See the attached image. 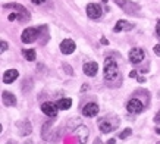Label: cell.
<instances>
[{
    "instance_id": "29",
    "label": "cell",
    "mask_w": 160,
    "mask_h": 144,
    "mask_svg": "<svg viewBox=\"0 0 160 144\" xmlns=\"http://www.w3.org/2000/svg\"><path fill=\"white\" fill-rule=\"evenodd\" d=\"M92 144H103V143H102V140H100V138H96Z\"/></svg>"
},
{
    "instance_id": "17",
    "label": "cell",
    "mask_w": 160,
    "mask_h": 144,
    "mask_svg": "<svg viewBox=\"0 0 160 144\" xmlns=\"http://www.w3.org/2000/svg\"><path fill=\"white\" fill-rule=\"evenodd\" d=\"M2 99H3V103H5L6 106H15L16 105V97H15L12 93L3 91L2 93Z\"/></svg>"
},
{
    "instance_id": "25",
    "label": "cell",
    "mask_w": 160,
    "mask_h": 144,
    "mask_svg": "<svg viewBox=\"0 0 160 144\" xmlns=\"http://www.w3.org/2000/svg\"><path fill=\"white\" fill-rule=\"evenodd\" d=\"M154 121H156V124H160V111L156 113V116H154Z\"/></svg>"
},
{
    "instance_id": "22",
    "label": "cell",
    "mask_w": 160,
    "mask_h": 144,
    "mask_svg": "<svg viewBox=\"0 0 160 144\" xmlns=\"http://www.w3.org/2000/svg\"><path fill=\"white\" fill-rule=\"evenodd\" d=\"M63 68H65V71H66V74H71V75H72V74H73V72H72V68H71V66H68L66 63L63 65Z\"/></svg>"
},
{
    "instance_id": "14",
    "label": "cell",
    "mask_w": 160,
    "mask_h": 144,
    "mask_svg": "<svg viewBox=\"0 0 160 144\" xmlns=\"http://www.w3.org/2000/svg\"><path fill=\"white\" fill-rule=\"evenodd\" d=\"M82 69H84V72H85L87 77H94L98 71V65L96 62H87L85 65H84Z\"/></svg>"
},
{
    "instance_id": "11",
    "label": "cell",
    "mask_w": 160,
    "mask_h": 144,
    "mask_svg": "<svg viewBox=\"0 0 160 144\" xmlns=\"http://www.w3.org/2000/svg\"><path fill=\"white\" fill-rule=\"evenodd\" d=\"M102 13H103V10L97 3H90L87 6V15L90 19H97V18L102 16Z\"/></svg>"
},
{
    "instance_id": "10",
    "label": "cell",
    "mask_w": 160,
    "mask_h": 144,
    "mask_svg": "<svg viewBox=\"0 0 160 144\" xmlns=\"http://www.w3.org/2000/svg\"><path fill=\"white\" fill-rule=\"evenodd\" d=\"M144 50L140 47H134L131 49V52H129V60H131L132 63H141L142 60H144Z\"/></svg>"
},
{
    "instance_id": "9",
    "label": "cell",
    "mask_w": 160,
    "mask_h": 144,
    "mask_svg": "<svg viewBox=\"0 0 160 144\" xmlns=\"http://www.w3.org/2000/svg\"><path fill=\"white\" fill-rule=\"evenodd\" d=\"M58 111H59V107L56 106V103L47 101V103H43V105H41V112H43L44 115L50 116V118H56V116H58Z\"/></svg>"
},
{
    "instance_id": "27",
    "label": "cell",
    "mask_w": 160,
    "mask_h": 144,
    "mask_svg": "<svg viewBox=\"0 0 160 144\" xmlns=\"http://www.w3.org/2000/svg\"><path fill=\"white\" fill-rule=\"evenodd\" d=\"M16 18H18V15L15 13V12H13V13H10V15H9V21H15Z\"/></svg>"
},
{
    "instance_id": "31",
    "label": "cell",
    "mask_w": 160,
    "mask_h": 144,
    "mask_svg": "<svg viewBox=\"0 0 160 144\" xmlns=\"http://www.w3.org/2000/svg\"><path fill=\"white\" fill-rule=\"evenodd\" d=\"M131 77H132V78L137 77V71H132V72H131Z\"/></svg>"
},
{
    "instance_id": "18",
    "label": "cell",
    "mask_w": 160,
    "mask_h": 144,
    "mask_svg": "<svg viewBox=\"0 0 160 144\" xmlns=\"http://www.w3.org/2000/svg\"><path fill=\"white\" fill-rule=\"evenodd\" d=\"M56 106H58L60 111H68L69 107L72 106V100L71 99H60V100H58Z\"/></svg>"
},
{
    "instance_id": "7",
    "label": "cell",
    "mask_w": 160,
    "mask_h": 144,
    "mask_svg": "<svg viewBox=\"0 0 160 144\" xmlns=\"http://www.w3.org/2000/svg\"><path fill=\"white\" fill-rule=\"evenodd\" d=\"M126 111L129 112V113H132V115H138V113H141V112L144 111V105L138 99H131V100L128 101V105H126Z\"/></svg>"
},
{
    "instance_id": "15",
    "label": "cell",
    "mask_w": 160,
    "mask_h": 144,
    "mask_svg": "<svg viewBox=\"0 0 160 144\" xmlns=\"http://www.w3.org/2000/svg\"><path fill=\"white\" fill-rule=\"evenodd\" d=\"M18 77H19V72L16 71V69H9V71H6L5 75H3V82H5V84H12Z\"/></svg>"
},
{
    "instance_id": "23",
    "label": "cell",
    "mask_w": 160,
    "mask_h": 144,
    "mask_svg": "<svg viewBox=\"0 0 160 144\" xmlns=\"http://www.w3.org/2000/svg\"><path fill=\"white\" fill-rule=\"evenodd\" d=\"M154 53L160 58V44H156L154 46Z\"/></svg>"
},
{
    "instance_id": "4",
    "label": "cell",
    "mask_w": 160,
    "mask_h": 144,
    "mask_svg": "<svg viewBox=\"0 0 160 144\" xmlns=\"http://www.w3.org/2000/svg\"><path fill=\"white\" fill-rule=\"evenodd\" d=\"M73 135H75V138H77L78 144H87L88 137H90V131H88L87 126L79 125V126H77V128H75Z\"/></svg>"
},
{
    "instance_id": "16",
    "label": "cell",
    "mask_w": 160,
    "mask_h": 144,
    "mask_svg": "<svg viewBox=\"0 0 160 144\" xmlns=\"http://www.w3.org/2000/svg\"><path fill=\"white\" fill-rule=\"evenodd\" d=\"M18 126H19V134L22 137H27V135L31 134V124H29V121H22V122H18Z\"/></svg>"
},
{
    "instance_id": "12",
    "label": "cell",
    "mask_w": 160,
    "mask_h": 144,
    "mask_svg": "<svg viewBox=\"0 0 160 144\" xmlns=\"http://www.w3.org/2000/svg\"><path fill=\"white\" fill-rule=\"evenodd\" d=\"M60 52L63 54H71V53L75 52V43H73V40H71V39L63 40L62 43H60Z\"/></svg>"
},
{
    "instance_id": "30",
    "label": "cell",
    "mask_w": 160,
    "mask_h": 144,
    "mask_svg": "<svg viewBox=\"0 0 160 144\" xmlns=\"http://www.w3.org/2000/svg\"><path fill=\"white\" fill-rule=\"evenodd\" d=\"M115 143H116V140H113V138H112V140H109V141H107V144H115Z\"/></svg>"
},
{
    "instance_id": "33",
    "label": "cell",
    "mask_w": 160,
    "mask_h": 144,
    "mask_svg": "<svg viewBox=\"0 0 160 144\" xmlns=\"http://www.w3.org/2000/svg\"><path fill=\"white\" fill-rule=\"evenodd\" d=\"M103 2H107V0H103Z\"/></svg>"
},
{
    "instance_id": "5",
    "label": "cell",
    "mask_w": 160,
    "mask_h": 144,
    "mask_svg": "<svg viewBox=\"0 0 160 144\" xmlns=\"http://www.w3.org/2000/svg\"><path fill=\"white\" fill-rule=\"evenodd\" d=\"M116 3L119 8L125 10L126 13H131V15H137L140 12V6L134 3V2H126V0H116Z\"/></svg>"
},
{
    "instance_id": "20",
    "label": "cell",
    "mask_w": 160,
    "mask_h": 144,
    "mask_svg": "<svg viewBox=\"0 0 160 144\" xmlns=\"http://www.w3.org/2000/svg\"><path fill=\"white\" fill-rule=\"evenodd\" d=\"M52 124H53V121H47L46 124L43 125V128H41V137H43V140H47L49 138V128L52 126Z\"/></svg>"
},
{
    "instance_id": "34",
    "label": "cell",
    "mask_w": 160,
    "mask_h": 144,
    "mask_svg": "<svg viewBox=\"0 0 160 144\" xmlns=\"http://www.w3.org/2000/svg\"><path fill=\"white\" fill-rule=\"evenodd\" d=\"M157 144H160V141H159V143H157Z\"/></svg>"
},
{
    "instance_id": "8",
    "label": "cell",
    "mask_w": 160,
    "mask_h": 144,
    "mask_svg": "<svg viewBox=\"0 0 160 144\" xmlns=\"http://www.w3.org/2000/svg\"><path fill=\"white\" fill-rule=\"evenodd\" d=\"M98 111H100V107H98L97 103L90 101L82 107V115L87 116V118H94V116L98 115Z\"/></svg>"
},
{
    "instance_id": "3",
    "label": "cell",
    "mask_w": 160,
    "mask_h": 144,
    "mask_svg": "<svg viewBox=\"0 0 160 144\" xmlns=\"http://www.w3.org/2000/svg\"><path fill=\"white\" fill-rule=\"evenodd\" d=\"M5 8H6V9H13V10H16L15 13L18 15L19 21H22V22H27V21L29 19V12L25 9L22 5H18V3H9V5H5Z\"/></svg>"
},
{
    "instance_id": "32",
    "label": "cell",
    "mask_w": 160,
    "mask_h": 144,
    "mask_svg": "<svg viewBox=\"0 0 160 144\" xmlns=\"http://www.w3.org/2000/svg\"><path fill=\"white\" fill-rule=\"evenodd\" d=\"M156 134H160V126H156Z\"/></svg>"
},
{
    "instance_id": "6",
    "label": "cell",
    "mask_w": 160,
    "mask_h": 144,
    "mask_svg": "<svg viewBox=\"0 0 160 144\" xmlns=\"http://www.w3.org/2000/svg\"><path fill=\"white\" fill-rule=\"evenodd\" d=\"M38 29L37 28H27L22 33V35H21V40H22V43L25 44H29V43H34L35 40L38 39Z\"/></svg>"
},
{
    "instance_id": "28",
    "label": "cell",
    "mask_w": 160,
    "mask_h": 144,
    "mask_svg": "<svg viewBox=\"0 0 160 144\" xmlns=\"http://www.w3.org/2000/svg\"><path fill=\"white\" fill-rule=\"evenodd\" d=\"M44 0H32V3H35V5H41Z\"/></svg>"
},
{
    "instance_id": "19",
    "label": "cell",
    "mask_w": 160,
    "mask_h": 144,
    "mask_svg": "<svg viewBox=\"0 0 160 144\" xmlns=\"http://www.w3.org/2000/svg\"><path fill=\"white\" fill-rule=\"evenodd\" d=\"M22 54H24L25 60H28V62H34L35 58H37V53H35L34 49H27L22 52Z\"/></svg>"
},
{
    "instance_id": "24",
    "label": "cell",
    "mask_w": 160,
    "mask_h": 144,
    "mask_svg": "<svg viewBox=\"0 0 160 144\" xmlns=\"http://www.w3.org/2000/svg\"><path fill=\"white\" fill-rule=\"evenodd\" d=\"M156 34L160 37V21H157V25H156Z\"/></svg>"
},
{
    "instance_id": "13",
    "label": "cell",
    "mask_w": 160,
    "mask_h": 144,
    "mask_svg": "<svg viewBox=\"0 0 160 144\" xmlns=\"http://www.w3.org/2000/svg\"><path fill=\"white\" fill-rule=\"evenodd\" d=\"M134 28V25L131 24V22H128V21H118L116 25H115V28H113V31L115 33H121V31H131V29Z\"/></svg>"
},
{
    "instance_id": "2",
    "label": "cell",
    "mask_w": 160,
    "mask_h": 144,
    "mask_svg": "<svg viewBox=\"0 0 160 144\" xmlns=\"http://www.w3.org/2000/svg\"><path fill=\"white\" fill-rule=\"evenodd\" d=\"M121 124L119 118L115 115H106L103 116L102 119H98V128L103 134H109V132H113Z\"/></svg>"
},
{
    "instance_id": "1",
    "label": "cell",
    "mask_w": 160,
    "mask_h": 144,
    "mask_svg": "<svg viewBox=\"0 0 160 144\" xmlns=\"http://www.w3.org/2000/svg\"><path fill=\"white\" fill-rule=\"evenodd\" d=\"M104 80L107 82H116L121 80V72H119V66L113 59H106L104 62Z\"/></svg>"
},
{
    "instance_id": "26",
    "label": "cell",
    "mask_w": 160,
    "mask_h": 144,
    "mask_svg": "<svg viewBox=\"0 0 160 144\" xmlns=\"http://www.w3.org/2000/svg\"><path fill=\"white\" fill-rule=\"evenodd\" d=\"M6 50H8V43L2 41V52H6Z\"/></svg>"
},
{
    "instance_id": "21",
    "label": "cell",
    "mask_w": 160,
    "mask_h": 144,
    "mask_svg": "<svg viewBox=\"0 0 160 144\" xmlns=\"http://www.w3.org/2000/svg\"><path fill=\"white\" fill-rule=\"evenodd\" d=\"M131 134H132V130L126 128V130H123L121 134H119V138H121V140H125V138H128V137H131Z\"/></svg>"
}]
</instances>
